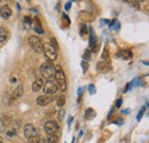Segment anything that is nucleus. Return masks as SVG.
Returning <instances> with one entry per match:
<instances>
[{
    "mask_svg": "<svg viewBox=\"0 0 149 143\" xmlns=\"http://www.w3.org/2000/svg\"><path fill=\"white\" fill-rule=\"evenodd\" d=\"M54 79L57 85V87L61 90H67V80H65V74L63 69L61 68V65H55V74H54Z\"/></svg>",
    "mask_w": 149,
    "mask_h": 143,
    "instance_id": "nucleus-1",
    "label": "nucleus"
},
{
    "mask_svg": "<svg viewBox=\"0 0 149 143\" xmlns=\"http://www.w3.org/2000/svg\"><path fill=\"white\" fill-rule=\"evenodd\" d=\"M40 73H41V76H42L44 79L53 80L54 74H55V65L52 62H46V63L41 64V67H40Z\"/></svg>",
    "mask_w": 149,
    "mask_h": 143,
    "instance_id": "nucleus-2",
    "label": "nucleus"
},
{
    "mask_svg": "<svg viewBox=\"0 0 149 143\" xmlns=\"http://www.w3.org/2000/svg\"><path fill=\"white\" fill-rule=\"evenodd\" d=\"M29 46L37 53H42V48H44V44L41 41V39L37 36H31L28 39Z\"/></svg>",
    "mask_w": 149,
    "mask_h": 143,
    "instance_id": "nucleus-3",
    "label": "nucleus"
},
{
    "mask_svg": "<svg viewBox=\"0 0 149 143\" xmlns=\"http://www.w3.org/2000/svg\"><path fill=\"white\" fill-rule=\"evenodd\" d=\"M42 52L45 54V56L48 58V62H52L55 61L57 58V52H56L55 48H53L49 44H44V48H42Z\"/></svg>",
    "mask_w": 149,
    "mask_h": 143,
    "instance_id": "nucleus-4",
    "label": "nucleus"
},
{
    "mask_svg": "<svg viewBox=\"0 0 149 143\" xmlns=\"http://www.w3.org/2000/svg\"><path fill=\"white\" fill-rule=\"evenodd\" d=\"M58 90L57 85L54 80H47L44 83V93L45 95H54Z\"/></svg>",
    "mask_w": 149,
    "mask_h": 143,
    "instance_id": "nucleus-5",
    "label": "nucleus"
},
{
    "mask_svg": "<svg viewBox=\"0 0 149 143\" xmlns=\"http://www.w3.org/2000/svg\"><path fill=\"white\" fill-rule=\"evenodd\" d=\"M23 133H24V136L30 140V139H33L38 136V132L36 129V127L32 125V124H26L24 126V129H23Z\"/></svg>",
    "mask_w": 149,
    "mask_h": 143,
    "instance_id": "nucleus-6",
    "label": "nucleus"
},
{
    "mask_svg": "<svg viewBox=\"0 0 149 143\" xmlns=\"http://www.w3.org/2000/svg\"><path fill=\"white\" fill-rule=\"evenodd\" d=\"M44 128H45V132L47 133V135H54V134H57V132H58V125L54 120L47 121L44 126Z\"/></svg>",
    "mask_w": 149,
    "mask_h": 143,
    "instance_id": "nucleus-7",
    "label": "nucleus"
},
{
    "mask_svg": "<svg viewBox=\"0 0 149 143\" xmlns=\"http://www.w3.org/2000/svg\"><path fill=\"white\" fill-rule=\"evenodd\" d=\"M54 101V95H41L37 99L38 106L40 107H46L49 103H52Z\"/></svg>",
    "mask_w": 149,
    "mask_h": 143,
    "instance_id": "nucleus-8",
    "label": "nucleus"
},
{
    "mask_svg": "<svg viewBox=\"0 0 149 143\" xmlns=\"http://www.w3.org/2000/svg\"><path fill=\"white\" fill-rule=\"evenodd\" d=\"M96 70L101 73H107L111 70V65L109 63H107L106 61H101L96 64Z\"/></svg>",
    "mask_w": 149,
    "mask_h": 143,
    "instance_id": "nucleus-9",
    "label": "nucleus"
},
{
    "mask_svg": "<svg viewBox=\"0 0 149 143\" xmlns=\"http://www.w3.org/2000/svg\"><path fill=\"white\" fill-rule=\"evenodd\" d=\"M90 47L92 49L93 53H96L97 52V47H99V41H97V38L94 35L93 30L91 29V37H90Z\"/></svg>",
    "mask_w": 149,
    "mask_h": 143,
    "instance_id": "nucleus-10",
    "label": "nucleus"
},
{
    "mask_svg": "<svg viewBox=\"0 0 149 143\" xmlns=\"http://www.w3.org/2000/svg\"><path fill=\"white\" fill-rule=\"evenodd\" d=\"M0 16L2 18H5V19L10 17L12 16V9H10V7L7 6V5L0 7Z\"/></svg>",
    "mask_w": 149,
    "mask_h": 143,
    "instance_id": "nucleus-11",
    "label": "nucleus"
},
{
    "mask_svg": "<svg viewBox=\"0 0 149 143\" xmlns=\"http://www.w3.org/2000/svg\"><path fill=\"white\" fill-rule=\"evenodd\" d=\"M32 28H33V30L39 33V35H42L44 33V29H42V25H41V23H40V21H39V18H33L32 19V25H31Z\"/></svg>",
    "mask_w": 149,
    "mask_h": 143,
    "instance_id": "nucleus-12",
    "label": "nucleus"
},
{
    "mask_svg": "<svg viewBox=\"0 0 149 143\" xmlns=\"http://www.w3.org/2000/svg\"><path fill=\"white\" fill-rule=\"evenodd\" d=\"M117 56L118 57H120V58H123V60H130L132 58V52H131L130 49H122V51H119L118 53H117Z\"/></svg>",
    "mask_w": 149,
    "mask_h": 143,
    "instance_id": "nucleus-13",
    "label": "nucleus"
},
{
    "mask_svg": "<svg viewBox=\"0 0 149 143\" xmlns=\"http://www.w3.org/2000/svg\"><path fill=\"white\" fill-rule=\"evenodd\" d=\"M42 86H44V80L41 78H38V79L35 80V83L32 84V90L33 92H39L42 88Z\"/></svg>",
    "mask_w": 149,
    "mask_h": 143,
    "instance_id": "nucleus-14",
    "label": "nucleus"
},
{
    "mask_svg": "<svg viewBox=\"0 0 149 143\" xmlns=\"http://www.w3.org/2000/svg\"><path fill=\"white\" fill-rule=\"evenodd\" d=\"M22 94H23V87H22V85L19 84L14 90H13V96L15 97V99H17V97H21L22 96Z\"/></svg>",
    "mask_w": 149,
    "mask_h": 143,
    "instance_id": "nucleus-15",
    "label": "nucleus"
},
{
    "mask_svg": "<svg viewBox=\"0 0 149 143\" xmlns=\"http://www.w3.org/2000/svg\"><path fill=\"white\" fill-rule=\"evenodd\" d=\"M7 38H8V31L3 26H0V42H5Z\"/></svg>",
    "mask_w": 149,
    "mask_h": 143,
    "instance_id": "nucleus-16",
    "label": "nucleus"
},
{
    "mask_svg": "<svg viewBox=\"0 0 149 143\" xmlns=\"http://www.w3.org/2000/svg\"><path fill=\"white\" fill-rule=\"evenodd\" d=\"M23 24H24V26L26 29H30L31 25H32V18L30 17V16H24L23 17Z\"/></svg>",
    "mask_w": 149,
    "mask_h": 143,
    "instance_id": "nucleus-17",
    "label": "nucleus"
},
{
    "mask_svg": "<svg viewBox=\"0 0 149 143\" xmlns=\"http://www.w3.org/2000/svg\"><path fill=\"white\" fill-rule=\"evenodd\" d=\"M94 117H95V112H94V110L92 108H90V109H87L86 110V112H85V119H93Z\"/></svg>",
    "mask_w": 149,
    "mask_h": 143,
    "instance_id": "nucleus-18",
    "label": "nucleus"
},
{
    "mask_svg": "<svg viewBox=\"0 0 149 143\" xmlns=\"http://www.w3.org/2000/svg\"><path fill=\"white\" fill-rule=\"evenodd\" d=\"M57 142H58V136H57V134H54V135H47L46 143H57Z\"/></svg>",
    "mask_w": 149,
    "mask_h": 143,
    "instance_id": "nucleus-19",
    "label": "nucleus"
},
{
    "mask_svg": "<svg viewBox=\"0 0 149 143\" xmlns=\"http://www.w3.org/2000/svg\"><path fill=\"white\" fill-rule=\"evenodd\" d=\"M79 33H80V36L83 37V38H87V37H88V29H87V26H86L85 24L81 25Z\"/></svg>",
    "mask_w": 149,
    "mask_h": 143,
    "instance_id": "nucleus-20",
    "label": "nucleus"
},
{
    "mask_svg": "<svg viewBox=\"0 0 149 143\" xmlns=\"http://www.w3.org/2000/svg\"><path fill=\"white\" fill-rule=\"evenodd\" d=\"M119 28H120V24H119V22L117 21V19H113L111 23H110V29L111 30H119Z\"/></svg>",
    "mask_w": 149,
    "mask_h": 143,
    "instance_id": "nucleus-21",
    "label": "nucleus"
},
{
    "mask_svg": "<svg viewBox=\"0 0 149 143\" xmlns=\"http://www.w3.org/2000/svg\"><path fill=\"white\" fill-rule=\"evenodd\" d=\"M56 104H57L58 107H63V106L65 104V97H64L63 95L58 96V97H57V100H56Z\"/></svg>",
    "mask_w": 149,
    "mask_h": 143,
    "instance_id": "nucleus-22",
    "label": "nucleus"
},
{
    "mask_svg": "<svg viewBox=\"0 0 149 143\" xmlns=\"http://www.w3.org/2000/svg\"><path fill=\"white\" fill-rule=\"evenodd\" d=\"M145 111H146V107H142L141 109H140V111H139V115L136 116V119H138V120H140V119L142 118V116H143Z\"/></svg>",
    "mask_w": 149,
    "mask_h": 143,
    "instance_id": "nucleus-23",
    "label": "nucleus"
},
{
    "mask_svg": "<svg viewBox=\"0 0 149 143\" xmlns=\"http://www.w3.org/2000/svg\"><path fill=\"white\" fill-rule=\"evenodd\" d=\"M49 45L53 47V48H58V45H57V42H56L55 38H51V40H49Z\"/></svg>",
    "mask_w": 149,
    "mask_h": 143,
    "instance_id": "nucleus-24",
    "label": "nucleus"
},
{
    "mask_svg": "<svg viewBox=\"0 0 149 143\" xmlns=\"http://www.w3.org/2000/svg\"><path fill=\"white\" fill-rule=\"evenodd\" d=\"M83 57H84V61H87V60H90V58H91V52H90L88 49H86V51L84 52V55H83Z\"/></svg>",
    "mask_w": 149,
    "mask_h": 143,
    "instance_id": "nucleus-25",
    "label": "nucleus"
},
{
    "mask_svg": "<svg viewBox=\"0 0 149 143\" xmlns=\"http://www.w3.org/2000/svg\"><path fill=\"white\" fill-rule=\"evenodd\" d=\"M81 67H83V71L84 73L87 71V68H88V62H86V61H83L81 62Z\"/></svg>",
    "mask_w": 149,
    "mask_h": 143,
    "instance_id": "nucleus-26",
    "label": "nucleus"
},
{
    "mask_svg": "<svg viewBox=\"0 0 149 143\" xmlns=\"http://www.w3.org/2000/svg\"><path fill=\"white\" fill-rule=\"evenodd\" d=\"M108 56H109V52H108V48L106 47L104 51H103V54H102V58H103V60H107Z\"/></svg>",
    "mask_w": 149,
    "mask_h": 143,
    "instance_id": "nucleus-27",
    "label": "nucleus"
},
{
    "mask_svg": "<svg viewBox=\"0 0 149 143\" xmlns=\"http://www.w3.org/2000/svg\"><path fill=\"white\" fill-rule=\"evenodd\" d=\"M5 131V124H3V121L0 119V133H2Z\"/></svg>",
    "mask_w": 149,
    "mask_h": 143,
    "instance_id": "nucleus-28",
    "label": "nucleus"
},
{
    "mask_svg": "<svg viewBox=\"0 0 149 143\" xmlns=\"http://www.w3.org/2000/svg\"><path fill=\"white\" fill-rule=\"evenodd\" d=\"M88 90L91 94H95V88H94V85H90L88 86Z\"/></svg>",
    "mask_w": 149,
    "mask_h": 143,
    "instance_id": "nucleus-29",
    "label": "nucleus"
},
{
    "mask_svg": "<svg viewBox=\"0 0 149 143\" xmlns=\"http://www.w3.org/2000/svg\"><path fill=\"white\" fill-rule=\"evenodd\" d=\"M7 135H9V136L16 135V131H14V129H12V131H8V132H7Z\"/></svg>",
    "mask_w": 149,
    "mask_h": 143,
    "instance_id": "nucleus-30",
    "label": "nucleus"
},
{
    "mask_svg": "<svg viewBox=\"0 0 149 143\" xmlns=\"http://www.w3.org/2000/svg\"><path fill=\"white\" fill-rule=\"evenodd\" d=\"M122 103H123V100H122V99H118L117 102H116V108H119L122 106Z\"/></svg>",
    "mask_w": 149,
    "mask_h": 143,
    "instance_id": "nucleus-31",
    "label": "nucleus"
},
{
    "mask_svg": "<svg viewBox=\"0 0 149 143\" xmlns=\"http://www.w3.org/2000/svg\"><path fill=\"white\" fill-rule=\"evenodd\" d=\"M63 117H64V110H61V111H60V113H58V118H60V119H62Z\"/></svg>",
    "mask_w": 149,
    "mask_h": 143,
    "instance_id": "nucleus-32",
    "label": "nucleus"
},
{
    "mask_svg": "<svg viewBox=\"0 0 149 143\" xmlns=\"http://www.w3.org/2000/svg\"><path fill=\"white\" fill-rule=\"evenodd\" d=\"M37 143H46V140H45V139L39 137V139H38V141H37Z\"/></svg>",
    "mask_w": 149,
    "mask_h": 143,
    "instance_id": "nucleus-33",
    "label": "nucleus"
},
{
    "mask_svg": "<svg viewBox=\"0 0 149 143\" xmlns=\"http://www.w3.org/2000/svg\"><path fill=\"white\" fill-rule=\"evenodd\" d=\"M70 7H71V2L69 1V2L65 5V9H67V10H69V8H70Z\"/></svg>",
    "mask_w": 149,
    "mask_h": 143,
    "instance_id": "nucleus-34",
    "label": "nucleus"
},
{
    "mask_svg": "<svg viewBox=\"0 0 149 143\" xmlns=\"http://www.w3.org/2000/svg\"><path fill=\"white\" fill-rule=\"evenodd\" d=\"M123 113H124V115H129V113H130V109H126V110H123Z\"/></svg>",
    "mask_w": 149,
    "mask_h": 143,
    "instance_id": "nucleus-35",
    "label": "nucleus"
},
{
    "mask_svg": "<svg viewBox=\"0 0 149 143\" xmlns=\"http://www.w3.org/2000/svg\"><path fill=\"white\" fill-rule=\"evenodd\" d=\"M122 121H123V120H122V119H120V118H119V119H117V121H113V123H115V124H116V123H117V124H118V125H122Z\"/></svg>",
    "mask_w": 149,
    "mask_h": 143,
    "instance_id": "nucleus-36",
    "label": "nucleus"
},
{
    "mask_svg": "<svg viewBox=\"0 0 149 143\" xmlns=\"http://www.w3.org/2000/svg\"><path fill=\"white\" fill-rule=\"evenodd\" d=\"M0 143H3V142H2V141H1V139H0Z\"/></svg>",
    "mask_w": 149,
    "mask_h": 143,
    "instance_id": "nucleus-37",
    "label": "nucleus"
}]
</instances>
